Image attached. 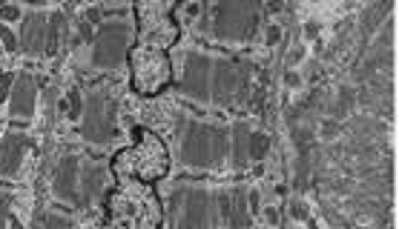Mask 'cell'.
<instances>
[{
    "label": "cell",
    "instance_id": "6da1fadb",
    "mask_svg": "<svg viewBox=\"0 0 399 229\" xmlns=\"http://www.w3.org/2000/svg\"><path fill=\"white\" fill-rule=\"evenodd\" d=\"M262 21V0H216L213 12L201 18V29L221 40H250Z\"/></svg>",
    "mask_w": 399,
    "mask_h": 229
},
{
    "label": "cell",
    "instance_id": "7a4b0ae2",
    "mask_svg": "<svg viewBox=\"0 0 399 229\" xmlns=\"http://www.w3.org/2000/svg\"><path fill=\"white\" fill-rule=\"evenodd\" d=\"M227 129L181 118V160L196 169H213L227 155Z\"/></svg>",
    "mask_w": 399,
    "mask_h": 229
},
{
    "label": "cell",
    "instance_id": "3957f363",
    "mask_svg": "<svg viewBox=\"0 0 399 229\" xmlns=\"http://www.w3.org/2000/svg\"><path fill=\"white\" fill-rule=\"evenodd\" d=\"M218 198L198 186H179L170 198V221L175 226H213L218 221Z\"/></svg>",
    "mask_w": 399,
    "mask_h": 229
},
{
    "label": "cell",
    "instance_id": "277c9868",
    "mask_svg": "<svg viewBox=\"0 0 399 229\" xmlns=\"http://www.w3.org/2000/svg\"><path fill=\"white\" fill-rule=\"evenodd\" d=\"M115 112L118 101L109 89H95L84 101V138L95 143H109L115 138Z\"/></svg>",
    "mask_w": 399,
    "mask_h": 229
},
{
    "label": "cell",
    "instance_id": "5b68a950",
    "mask_svg": "<svg viewBox=\"0 0 399 229\" xmlns=\"http://www.w3.org/2000/svg\"><path fill=\"white\" fill-rule=\"evenodd\" d=\"M247 75H250V67L242 60H227V58L213 60L210 97L218 104H233V101H238V97H244Z\"/></svg>",
    "mask_w": 399,
    "mask_h": 229
},
{
    "label": "cell",
    "instance_id": "8992f818",
    "mask_svg": "<svg viewBox=\"0 0 399 229\" xmlns=\"http://www.w3.org/2000/svg\"><path fill=\"white\" fill-rule=\"evenodd\" d=\"M126 43H130V23H124V21L104 23L95 32L92 63L101 69H115L126 55Z\"/></svg>",
    "mask_w": 399,
    "mask_h": 229
},
{
    "label": "cell",
    "instance_id": "52a82bcc",
    "mask_svg": "<svg viewBox=\"0 0 399 229\" xmlns=\"http://www.w3.org/2000/svg\"><path fill=\"white\" fill-rule=\"evenodd\" d=\"M210 75H213V60L207 55H187L184 63V77H181V89L196 97V101H207L210 97Z\"/></svg>",
    "mask_w": 399,
    "mask_h": 229
},
{
    "label": "cell",
    "instance_id": "ba28073f",
    "mask_svg": "<svg viewBox=\"0 0 399 229\" xmlns=\"http://www.w3.org/2000/svg\"><path fill=\"white\" fill-rule=\"evenodd\" d=\"M78 184H81V163L78 158H63L55 169V195L60 201H72L81 206V192H78Z\"/></svg>",
    "mask_w": 399,
    "mask_h": 229
},
{
    "label": "cell",
    "instance_id": "9c48e42d",
    "mask_svg": "<svg viewBox=\"0 0 399 229\" xmlns=\"http://www.w3.org/2000/svg\"><path fill=\"white\" fill-rule=\"evenodd\" d=\"M46 21H49V18H46V14H41V12L23 14L18 43H23V52L26 55H43L46 52Z\"/></svg>",
    "mask_w": 399,
    "mask_h": 229
},
{
    "label": "cell",
    "instance_id": "30bf717a",
    "mask_svg": "<svg viewBox=\"0 0 399 229\" xmlns=\"http://www.w3.org/2000/svg\"><path fill=\"white\" fill-rule=\"evenodd\" d=\"M35 95H38V86H35V77H32L29 72H21L18 77H14L12 84V114L14 118H32V112H35Z\"/></svg>",
    "mask_w": 399,
    "mask_h": 229
},
{
    "label": "cell",
    "instance_id": "8fae6325",
    "mask_svg": "<svg viewBox=\"0 0 399 229\" xmlns=\"http://www.w3.org/2000/svg\"><path fill=\"white\" fill-rule=\"evenodd\" d=\"M26 146H29V138L18 135V132H9L3 141H0V175L3 178L18 175Z\"/></svg>",
    "mask_w": 399,
    "mask_h": 229
},
{
    "label": "cell",
    "instance_id": "7c38bea8",
    "mask_svg": "<svg viewBox=\"0 0 399 229\" xmlns=\"http://www.w3.org/2000/svg\"><path fill=\"white\" fill-rule=\"evenodd\" d=\"M104 181H106V169L101 163H87L81 169V206H87L92 198H98L101 189H104Z\"/></svg>",
    "mask_w": 399,
    "mask_h": 229
},
{
    "label": "cell",
    "instance_id": "4fadbf2b",
    "mask_svg": "<svg viewBox=\"0 0 399 229\" xmlns=\"http://www.w3.org/2000/svg\"><path fill=\"white\" fill-rule=\"evenodd\" d=\"M250 126L247 123H236L233 126V167L244 169L250 160Z\"/></svg>",
    "mask_w": 399,
    "mask_h": 229
},
{
    "label": "cell",
    "instance_id": "5bb4252c",
    "mask_svg": "<svg viewBox=\"0 0 399 229\" xmlns=\"http://www.w3.org/2000/svg\"><path fill=\"white\" fill-rule=\"evenodd\" d=\"M227 221H230V226H247L250 224V215H247V192L244 189H236L233 206L227 209Z\"/></svg>",
    "mask_w": 399,
    "mask_h": 229
},
{
    "label": "cell",
    "instance_id": "9a60e30c",
    "mask_svg": "<svg viewBox=\"0 0 399 229\" xmlns=\"http://www.w3.org/2000/svg\"><path fill=\"white\" fill-rule=\"evenodd\" d=\"M60 35H63V14L55 12L49 21H46V55H55L60 46Z\"/></svg>",
    "mask_w": 399,
    "mask_h": 229
},
{
    "label": "cell",
    "instance_id": "2e32d148",
    "mask_svg": "<svg viewBox=\"0 0 399 229\" xmlns=\"http://www.w3.org/2000/svg\"><path fill=\"white\" fill-rule=\"evenodd\" d=\"M270 149V138L264 132H256V135H250V160H262Z\"/></svg>",
    "mask_w": 399,
    "mask_h": 229
},
{
    "label": "cell",
    "instance_id": "e0dca14e",
    "mask_svg": "<svg viewBox=\"0 0 399 229\" xmlns=\"http://www.w3.org/2000/svg\"><path fill=\"white\" fill-rule=\"evenodd\" d=\"M35 224H43V226H58V229H69V218H60V215H52V212H46V215H38Z\"/></svg>",
    "mask_w": 399,
    "mask_h": 229
},
{
    "label": "cell",
    "instance_id": "ac0fdd59",
    "mask_svg": "<svg viewBox=\"0 0 399 229\" xmlns=\"http://www.w3.org/2000/svg\"><path fill=\"white\" fill-rule=\"evenodd\" d=\"M0 40H3V46L9 49V52L21 49V46H18V38H14V32H12L9 26H3V23H0Z\"/></svg>",
    "mask_w": 399,
    "mask_h": 229
},
{
    "label": "cell",
    "instance_id": "d6986e66",
    "mask_svg": "<svg viewBox=\"0 0 399 229\" xmlns=\"http://www.w3.org/2000/svg\"><path fill=\"white\" fill-rule=\"evenodd\" d=\"M81 112H84L81 95H78V92H69V118H81Z\"/></svg>",
    "mask_w": 399,
    "mask_h": 229
},
{
    "label": "cell",
    "instance_id": "ffe728a7",
    "mask_svg": "<svg viewBox=\"0 0 399 229\" xmlns=\"http://www.w3.org/2000/svg\"><path fill=\"white\" fill-rule=\"evenodd\" d=\"M9 204H12L9 192H0V226L9 224Z\"/></svg>",
    "mask_w": 399,
    "mask_h": 229
},
{
    "label": "cell",
    "instance_id": "44dd1931",
    "mask_svg": "<svg viewBox=\"0 0 399 229\" xmlns=\"http://www.w3.org/2000/svg\"><path fill=\"white\" fill-rule=\"evenodd\" d=\"M12 84H14V75H0V104L12 95Z\"/></svg>",
    "mask_w": 399,
    "mask_h": 229
},
{
    "label": "cell",
    "instance_id": "7402d4cb",
    "mask_svg": "<svg viewBox=\"0 0 399 229\" xmlns=\"http://www.w3.org/2000/svg\"><path fill=\"white\" fill-rule=\"evenodd\" d=\"M0 18H3V21H18L21 9L18 6H3V9H0Z\"/></svg>",
    "mask_w": 399,
    "mask_h": 229
},
{
    "label": "cell",
    "instance_id": "603a6c76",
    "mask_svg": "<svg viewBox=\"0 0 399 229\" xmlns=\"http://www.w3.org/2000/svg\"><path fill=\"white\" fill-rule=\"evenodd\" d=\"M78 32H81V38H84V40H92V23H89L87 18L78 21Z\"/></svg>",
    "mask_w": 399,
    "mask_h": 229
},
{
    "label": "cell",
    "instance_id": "cb8c5ba5",
    "mask_svg": "<svg viewBox=\"0 0 399 229\" xmlns=\"http://www.w3.org/2000/svg\"><path fill=\"white\" fill-rule=\"evenodd\" d=\"M293 218H299V221H308V209H305V204H293Z\"/></svg>",
    "mask_w": 399,
    "mask_h": 229
},
{
    "label": "cell",
    "instance_id": "d4e9b609",
    "mask_svg": "<svg viewBox=\"0 0 399 229\" xmlns=\"http://www.w3.org/2000/svg\"><path fill=\"white\" fill-rule=\"evenodd\" d=\"M84 18H87L89 23H98V21H101V12H98V9H89V12L84 14Z\"/></svg>",
    "mask_w": 399,
    "mask_h": 229
},
{
    "label": "cell",
    "instance_id": "484cf974",
    "mask_svg": "<svg viewBox=\"0 0 399 229\" xmlns=\"http://www.w3.org/2000/svg\"><path fill=\"white\" fill-rule=\"evenodd\" d=\"M276 40H279V26L270 29V43H276Z\"/></svg>",
    "mask_w": 399,
    "mask_h": 229
},
{
    "label": "cell",
    "instance_id": "4316f807",
    "mask_svg": "<svg viewBox=\"0 0 399 229\" xmlns=\"http://www.w3.org/2000/svg\"><path fill=\"white\" fill-rule=\"evenodd\" d=\"M0 75H3V72H0Z\"/></svg>",
    "mask_w": 399,
    "mask_h": 229
}]
</instances>
